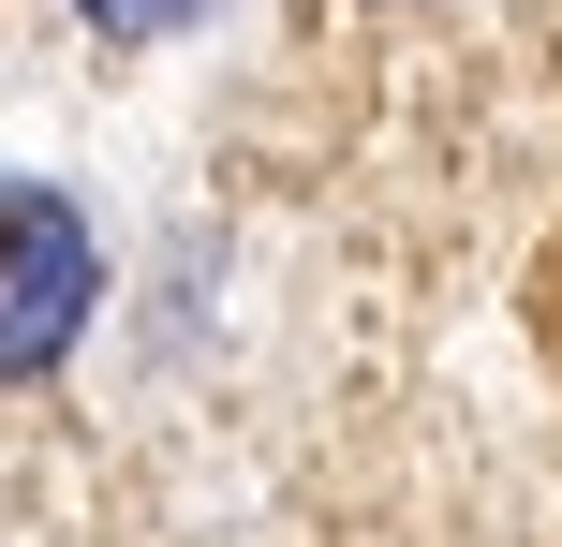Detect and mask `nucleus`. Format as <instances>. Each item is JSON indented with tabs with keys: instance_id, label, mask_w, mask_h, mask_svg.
<instances>
[{
	"instance_id": "f03ea898",
	"label": "nucleus",
	"mask_w": 562,
	"mask_h": 547,
	"mask_svg": "<svg viewBox=\"0 0 562 547\" xmlns=\"http://www.w3.org/2000/svg\"><path fill=\"white\" fill-rule=\"evenodd\" d=\"M104 30H178V15H207V0H89Z\"/></svg>"
},
{
	"instance_id": "f257e3e1",
	"label": "nucleus",
	"mask_w": 562,
	"mask_h": 547,
	"mask_svg": "<svg viewBox=\"0 0 562 547\" xmlns=\"http://www.w3.org/2000/svg\"><path fill=\"white\" fill-rule=\"evenodd\" d=\"M89 223L59 193H30V178H0V371H45L59 341L89 326Z\"/></svg>"
}]
</instances>
